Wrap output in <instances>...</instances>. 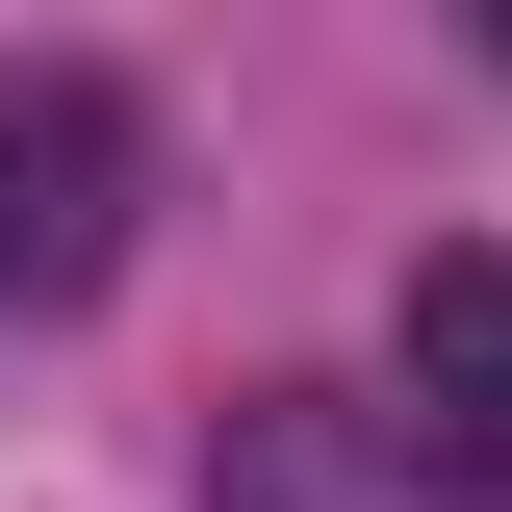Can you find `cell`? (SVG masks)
<instances>
[{
  "mask_svg": "<svg viewBox=\"0 0 512 512\" xmlns=\"http://www.w3.org/2000/svg\"><path fill=\"white\" fill-rule=\"evenodd\" d=\"M128 205H154V128H128V77L0 52V333H26V308H103Z\"/></svg>",
  "mask_w": 512,
  "mask_h": 512,
  "instance_id": "obj_1",
  "label": "cell"
},
{
  "mask_svg": "<svg viewBox=\"0 0 512 512\" xmlns=\"http://www.w3.org/2000/svg\"><path fill=\"white\" fill-rule=\"evenodd\" d=\"M384 384H410V436L461 461V487L512 512V256L461 231V256H410V308H384Z\"/></svg>",
  "mask_w": 512,
  "mask_h": 512,
  "instance_id": "obj_3",
  "label": "cell"
},
{
  "mask_svg": "<svg viewBox=\"0 0 512 512\" xmlns=\"http://www.w3.org/2000/svg\"><path fill=\"white\" fill-rule=\"evenodd\" d=\"M205 512H487V487L410 436V384H231Z\"/></svg>",
  "mask_w": 512,
  "mask_h": 512,
  "instance_id": "obj_2",
  "label": "cell"
}]
</instances>
